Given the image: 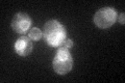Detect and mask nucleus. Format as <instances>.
Returning <instances> with one entry per match:
<instances>
[{
  "mask_svg": "<svg viewBox=\"0 0 125 83\" xmlns=\"http://www.w3.org/2000/svg\"><path fill=\"white\" fill-rule=\"evenodd\" d=\"M43 37L46 44L52 48H58L67 38V32L64 25L57 20H50L44 25Z\"/></svg>",
  "mask_w": 125,
  "mask_h": 83,
  "instance_id": "obj_1",
  "label": "nucleus"
},
{
  "mask_svg": "<svg viewBox=\"0 0 125 83\" xmlns=\"http://www.w3.org/2000/svg\"><path fill=\"white\" fill-rule=\"evenodd\" d=\"M52 68L57 75H66L73 68V57L69 49L58 47L52 60Z\"/></svg>",
  "mask_w": 125,
  "mask_h": 83,
  "instance_id": "obj_2",
  "label": "nucleus"
},
{
  "mask_svg": "<svg viewBox=\"0 0 125 83\" xmlns=\"http://www.w3.org/2000/svg\"><path fill=\"white\" fill-rule=\"evenodd\" d=\"M117 14L114 7H102L99 9L94 15V23L101 29H106L112 27L117 21Z\"/></svg>",
  "mask_w": 125,
  "mask_h": 83,
  "instance_id": "obj_3",
  "label": "nucleus"
},
{
  "mask_svg": "<svg viewBox=\"0 0 125 83\" xmlns=\"http://www.w3.org/2000/svg\"><path fill=\"white\" fill-rule=\"evenodd\" d=\"M31 21L30 17L27 14L24 13H18L14 16L11 20V28L18 34H25L29 32L31 29Z\"/></svg>",
  "mask_w": 125,
  "mask_h": 83,
  "instance_id": "obj_4",
  "label": "nucleus"
},
{
  "mask_svg": "<svg viewBox=\"0 0 125 83\" xmlns=\"http://www.w3.org/2000/svg\"><path fill=\"white\" fill-rule=\"evenodd\" d=\"M33 45L29 37L21 35L15 43V51L18 55L22 57H26L32 52Z\"/></svg>",
  "mask_w": 125,
  "mask_h": 83,
  "instance_id": "obj_5",
  "label": "nucleus"
},
{
  "mask_svg": "<svg viewBox=\"0 0 125 83\" xmlns=\"http://www.w3.org/2000/svg\"><path fill=\"white\" fill-rule=\"evenodd\" d=\"M29 38L31 41H40L43 37V31L41 29H39L38 27H33L29 30Z\"/></svg>",
  "mask_w": 125,
  "mask_h": 83,
  "instance_id": "obj_6",
  "label": "nucleus"
},
{
  "mask_svg": "<svg viewBox=\"0 0 125 83\" xmlns=\"http://www.w3.org/2000/svg\"><path fill=\"white\" fill-rule=\"evenodd\" d=\"M60 47H64V48H67V49H71L73 47V41L71 38H66L64 42L62 43V45Z\"/></svg>",
  "mask_w": 125,
  "mask_h": 83,
  "instance_id": "obj_7",
  "label": "nucleus"
},
{
  "mask_svg": "<svg viewBox=\"0 0 125 83\" xmlns=\"http://www.w3.org/2000/svg\"><path fill=\"white\" fill-rule=\"evenodd\" d=\"M124 13H121L120 15L117 16V21H118L121 25H124V23H125V20H124Z\"/></svg>",
  "mask_w": 125,
  "mask_h": 83,
  "instance_id": "obj_8",
  "label": "nucleus"
}]
</instances>
